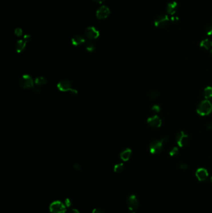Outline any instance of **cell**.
I'll return each mask as SVG.
<instances>
[{"label": "cell", "instance_id": "obj_16", "mask_svg": "<svg viewBox=\"0 0 212 213\" xmlns=\"http://www.w3.org/2000/svg\"><path fill=\"white\" fill-rule=\"evenodd\" d=\"M177 9V4L175 2H171L167 5V11L169 14H174Z\"/></svg>", "mask_w": 212, "mask_h": 213}, {"label": "cell", "instance_id": "obj_14", "mask_svg": "<svg viewBox=\"0 0 212 213\" xmlns=\"http://www.w3.org/2000/svg\"><path fill=\"white\" fill-rule=\"evenodd\" d=\"M131 154H132L131 150L130 148H126L121 151L120 155V157L123 161H127L129 160V159L130 158Z\"/></svg>", "mask_w": 212, "mask_h": 213}, {"label": "cell", "instance_id": "obj_36", "mask_svg": "<svg viewBox=\"0 0 212 213\" xmlns=\"http://www.w3.org/2000/svg\"><path fill=\"white\" fill-rule=\"evenodd\" d=\"M210 181H211V182L212 183V177H211V179H210Z\"/></svg>", "mask_w": 212, "mask_h": 213}, {"label": "cell", "instance_id": "obj_6", "mask_svg": "<svg viewBox=\"0 0 212 213\" xmlns=\"http://www.w3.org/2000/svg\"><path fill=\"white\" fill-rule=\"evenodd\" d=\"M176 142L181 147L185 146L189 142V137L184 132H180L176 135Z\"/></svg>", "mask_w": 212, "mask_h": 213}, {"label": "cell", "instance_id": "obj_21", "mask_svg": "<svg viewBox=\"0 0 212 213\" xmlns=\"http://www.w3.org/2000/svg\"><path fill=\"white\" fill-rule=\"evenodd\" d=\"M124 165L123 163H118L114 165V171L116 173H120L123 170Z\"/></svg>", "mask_w": 212, "mask_h": 213}, {"label": "cell", "instance_id": "obj_15", "mask_svg": "<svg viewBox=\"0 0 212 213\" xmlns=\"http://www.w3.org/2000/svg\"><path fill=\"white\" fill-rule=\"evenodd\" d=\"M85 42V39L81 36H75L72 39V44L75 46H78L83 44Z\"/></svg>", "mask_w": 212, "mask_h": 213}, {"label": "cell", "instance_id": "obj_2", "mask_svg": "<svg viewBox=\"0 0 212 213\" xmlns=\"http://www.w3.org/2000/svg\"><path fill=\"white\" fill-rule=\"evenodd\" d=\"M197 111V113L202 116L209 115L212 111V105L210 101L203 100L199 103Z\"/></svg>", "mask_w": 212, "mask_h": 213}, {"label": "cell", "instance_id": "obj_35", "mask_svg": "<svg viewBox=\"0 0 212 213\" xmlns=\"http://www.w3.org/2000/svg\"><path fill=\"white\" fill-rule=\"evenodd\" d=\"M210 53H211V54L212 55V49L210 50Z\"/></svg>", "mask_w": 212, "mask_h": 213}, {"label": "cell", "instance_id": "obj_7", "mask_svg": "<svg viewBox=\"0 0 212 213\" xmlns=\"http://www.w3.org/2000/svg\"><path fill=\"white\" fill-rule=\"evenodd\" d=\"M169 17L165 14H160L155 20L156 26L159 28H164L166 27L169 23Z\"/></svg>", "mask_w": 212, "mask_h": 213}, {"label": "cell", "instance_id": "obj_18", "mask_svg": "<svg viewBox=\"0 0 212 213\" xmlns=\"http://www.w3.org/2000/svg\"><path fill=\"white\" fill-rule=\"evenodd\" d=\"M200 46L205 49H210L212 47V42L208 39H204L200 43Z\"/></svg>", "mask_w": 212, "mask_h": 213}, {"label": "cell", "instance_id": "obj_3", "mask_svg": "<svg viewBox=\"0 0 212 213\" xmlns=\"http://www.w3.org/2000/svg\"><path fill=\"white\" fill-rule=\"evenodd\" d=\"M19 85L23 89H29L33 88L34 86V81L31 75L28 74L23 75L19 81Z\"/></svg>", "mask_w": 212, "mask_h": 213}, {"label": "cell", "instance_id": "obj_1", "mask_svg": "<svg viewBox=\"0 0 212 213\" xmlns=\"http://www.w3.org/2000/svg\"><path fill=\"white\" fill-rule=\"evenodd\" d=\"M57 87L60 92H70L71 94L73 95H76L78 93V91L76 89L72 88V82L67 80V79H63L60 81L57 85Z\"/></svg>", "mask_w": 212, "mask_h": 213}, {"label": "cell", "instance_id": "obj_11", "mask_svg": "<svg viewBox=\"0 0 212 213\" xmlns=\"http://www.w3.org/2000/svg\"><path fill=\"white\" fill-rule=\"evenodd\" d=\"M148 124L152 128H159L162 125V120L157 115H154L148 119Z\"/></svg>", "mask_w": 212, "mask_h": 213}, {"label": "cell", "instance_id": "obj_26", "mask_svg": "<svg viewBox=\"0 0 212 213\" xmlns=\"http://www.w3.org/2000/svg\"><path fill=\"white\" fill-rule=\"evenodd\" d=\"M206 32L208 36L212 34V25H209L207 27Z\"/></svg>", "mask_w": 212, "mask_h": 213}, {"label": "cell", "instance_id": "obj_27", "mask_svg": "<svg viewBox=\"0 0 212 213\" xmlns=\"http://www.w3.org/2000/svg\"><path fill=\"white\" fill-rule=\"evenodd\" d=\"M71 204H72L71 200L70 199H68V198H67V199H66V201H65V205H66V206L69 207V206H70Z\"/></svg>", "mask_w": 212, "mask_h": 213}, {"label": "cell", "instance_id": "obj_31", "mask_svg": "<svg viewBox=\"0 0 212 213\" xmlns=\"http://www.w3.org/2000/svg\"><path fill=\"white\" fill-rule=\"evenodd\" d=\"M168 140H169L168 137H167V136H164L163 138H162L161 140V142L164 143H166L167 142V141H168Z\"/></svg>", "mask_w": 212, "mask_h": 213}, {"label": "cell", "instance_id": "obj_30", "mask_svg": "<svg viewBox=\"0 0 212 213\" xmlns=\"http://www.w3.org/2000/svg\"><path fill=\"white\" fill-rule=\"evenodd\" d=\"M93 213H105V212L100 209H95L93 211Z\"/></svg>", "mask_w": 212, "mask_h": 213}, {"label": "cell", "instance_id": "obj_12", "mask_svg": "<svg viewBox=\"0 0 212 213\" xmlns=\"http://www.w3.org/2000/svg\"><path fill=\"white\" fill-rule=\"evenodd\" d=\"M196 176L200 181H205L208 176V173L206 169L201 168H199L196 171Z\"/></svg>", "mask_w": 212, "mask_h": 213}, {"label": "cell", "instance_id": "obj_10", "mask_svg": "<svg viewBox=\"0 0 212 213\" xmlns=\"http://www.w3.org/2000/svg\"><path fill=\"white\" fill-rule=\"evenodd\" d=\"M127 205L128 208L131 211L136 210L139 207V202L134 195H131V196L128 198L127 200Z\"/></svg>", "mask_w": 212, "mask_h": 213}, {"label": "cell", "instance_id": "obj_13", "mask_svg": "<svg viewBox=\"0 0 212 213\" xmlns=\"http://www.w3.org/2000/svg\"><path fill=\"white\" fill-rule=\"evenodd\" d=\"M27 42H28L26 40H25L24 39L23 40H19L17 41L15 44V49L16 52L18 53L22 52L24 50L25 48H26V45Z\"/></svg>", "mask_w": 212, "mask_h": 213}, {"label": "cell", "instance_id": "obj_17", "mask_svg": "<svg viewBox=\"0 0 212 213\" xmlns=\"http://www.w3.org/2000/svg\"><path fill=\"white\" fill-rule=\"evenodd\" d=\"M35 84L38 86H41L43 85H45L48 83L47 79L43 76L37 77L35 79Z\"/></svg>", "mask_w": 212, "mask_h": 213}, {"label": "cell", "instance_id": "obj_32", "mask_svg": "<svg viewBox=\"0 0 212 213\" xmlns=\"http://www.w3.org/2000/svg\"><path fill=\"white\" fill-rule=\"evenodd\" d=\"M207 127L210 129V130H212V122H208L207 124Z\"/></svg>", "mask_w": 212, "mask_h": 213}, {"label": "cell", "instance_id": "obj_33", "mask_svg": "<svg viewBox=\"0 0 212 213\" xmlns=\"http://www.w3.org/2000/svg\"><path fill=\"white\" fill-rule=\"evenodd\" d=\"M94 1L96 3H98V4H102V3L105 1V0H94Z\"/></svg>", "mask_w": 212, "mask_h": 213}, {"label": "cell", "instance_id": "obj_4", "mask_svg": "<svg viewBox=\"0 0 212 213\" xmlns=\"http://www.w3.org/2000/svg\"><path fill=\"white\" fill-rule=\"evenodd\" d=\"M163 143L161 140H154L149 145V150L152 154H159L163 151Z\"/></svg>", "mask_w": 212, "mask_h": 213}, {"label": "cell", "instance_id": "obj_24", "mask_svg": "<svg viewBox=\"0 0 212 213\" xmlns=\"http://www.w3.org/2000/svg\"><path fill=\"white\" fill-rule=\"evenodd\" d=\"M152 110L156 113H159L161 110V108L159 105H154L152 107Z\"/></svg>", "mask_w": 212, "mask_h": 213}, {"label": "cell", "instance_id": "obj_5", "mask_svg": "<svg viewBox=\"0 0 212 213\" xmlns=\"http://www.w3.org/2000/svg\"><path fill=\"white\" fill-rule=\"evenodd\" d=\"M50 211L52 213H65L66 206L60 201H54L50 206Z\"/></svg>", "mask_w": 212, "mask_h": 213}, {"label": "cell", "instance_id": "obj_25", "mask_svg": "<svg viewBox=\"0 0 212 213\" xmlns=\"http://www.w3.org/2000/svg\"><path fill=\"white\" fill-rule=\"evenodd\" d=\"M14 33L17 36H21L23 34V30L21 28H16L15 31H14Z\"/></svg>", "mask_w": 212, "mask_h": 213}, {"label": "cell", "instance_id": "obj_23", "mask_svg": "<svg viewBox=\"0 0 212 213\" xmlns=\"http://www.w3.org/2000/svg\"><path fill=\"white\" fill-rule=\"evenodd\" d=\"M158 95H159V93H158L157 91H152L149 93V98L150 99L154 100L157 98Z\"/></svg>", "mask_w": 212, "mask_h": 213}, {"label": "cell", "instance_id": "obj_8", "mask_svg": "<svg viewBox=\"0 0 212 213\" xmlns=\"http://www.w3.org/2000/svg\"><path fill=\"white\" fill-rule=\"evenodd\" d=\"M110 13V10L107 6H102L98 9L96 13L97 18L99 19H105L109 16Z\"/></svg>", "mask_w": 212, "mask_h": 213}, {"label": "cell", "instance_id": "obj_19", "mask_svg": "<svg viewBox=\"0 0 212 213\" xmlns=\"http://www.w3.org/2000/svg\"><path fill=\"white\" fill-rule=\"evenodd\" d=\"M203 96L205 99H208L212 97V87H207L203 91Z\"/></svg>", "mask_w": 212, "mask_h": 213}, {"label": "cell", "instance_id": "obj_28", "mask_svg": "<svg viewBox=\"0 0 212 213\" xmlns=\"http://www.w3.org/2000/svg\"><path fill=\"white\" fill-rule=\"evenodd\" d=\"M179 168H180L181 169H187L188 166L187 164L182 163L179 165Z\"/></svg>", "mask_w": 212, "mask_h": 213}, {"label": "cell", "instance_id": "obj_37", "mask_svg": "<svg viewBox=\"0 0 212 213\" xmlns=\"http://www.w3.org/2000/svg\"><path fill=\"white\" fill-rule=\"evenodd\" d=\"M132 213H135V212H132Z\"/></svg>", "mask_w": 212, "mask_h": 213}, {"label": "cell", "instance_id": "obj_29", "mask_svg": "<svg viewBox=\"0 0 212 213\" xmlns=\"http://www.w3.org/2000/svg\"><path fill=\"white\" fill-rule=\"evenodd\" d=\"M74 169H75V170H77V171H80V169H81L80 166L78 164H75L74 165Z\"/></svg>", "mask_w": 212, "mask_h": 213}, {"label": "cell", "instance_id": "obj_9", "mask_svg": "<svg viewBox=\"0 0 212 213\" xmlns=\"http://www.w3.org/2000/svg\"><path fill=\"white\" fill-rule=\"evenodd\" d=\"M85 34L89 39H95L98 38L100 32L94 27H88L85 31Z\"/></svg>", "mask_w": 212, "mask_h": 213}, {"label": "cell", "instance_id": "obj_20", "mask_svg": "<svg viewBox=\"0 0 212 213\" xmlns=\"http://www.w3.org/2000/svg\"><path fill=\"white\" fill-rule=\"evenodd\" d=\"M85 48L89 52H92L93 50L95 49V46L92 42L88 41L87 42H86Z\"/></svg>", "mask_w": 212, "mask_h": 213}, {"label": "cell", "instance_id": "obj_22", "mask_svg": "<svg viewBox=\"0 0 212 213\" xmlns=\"http://www.w3.org/2000/svg\"><path fill=\"white\" fill-rule=\"evenodd\" d=\"M171 157H177V155L179 154V150L177 147H174L173 148L169 153Z\"/></svg>", "mask_w": 212, "mask_h": 213}, {"label": "cell", "instance_id": "obj_34", "mask_svg": "<svg viewBox=\"0 0 212 213\" xmlns=\"http://www.w3.org/2000/svg\"><path fill=\"white\" fill-rule=\"evenodd\" d=\"M70 213H79V212H78V210H77V209H72V210L70 211Z\"/></svg>", "mask_w": 212, "mask_h": 213}]
</instances>
